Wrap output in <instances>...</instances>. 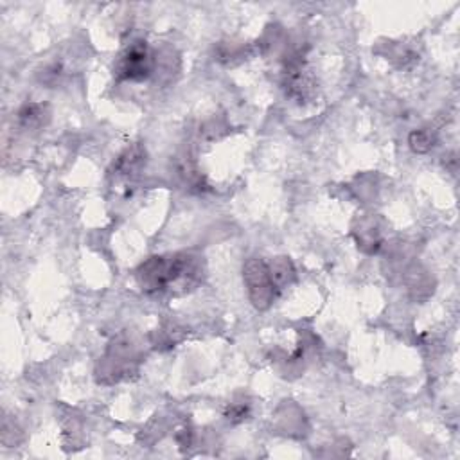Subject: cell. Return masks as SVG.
Listing matches in <instances>:
<instances>
[{"label":"cell","mask_w":460,"mask_h":460,"mask_svg":"<svg viewBox=\"0 0 460 460\" xmlns=\"http://www.w3.org/2000/svg\"><path fill=\"white\" fill-rule=\"evenodd\" d=\"M193 274H196L193 257L173 256L169 259L152 257L149 261H146L138 268L137 277L146 291H160L184 277H193Z\"/></svg>","instance_id":"1"},{"label":"cell","mask_w":460,"mask_h":460,"mask_svg":"<svg viewBox=\"0 0 460 460\" xmlns=\"http://www.w3.org/2000/svg\"><path fill=\"white\" fill-rule=\"evenodd\" d=\"M153 69H155V58H153L152 49L144 42H135L121 54L115 65V74L119 80L143 81L152 76Z\"/></svg>","instance_id":"2"},{"label":"cell","mask_w":460,"mask_h":460,"mask_svg":"<svg viewBox=\"0 0 460 460\" xmlns=\"http://www.w3.org/2000/svg\"><path fill=\"white\" fill-rule=\"evenodd\" d=\"M245 279H247L252 302L259 309L268 308L276 297V282L271 279L270 270L266 268L265 263L257 259L248 261L245 266Z\"/></svg>","instance_id":"3"},{"label":"cell","mask_w":460,"mask_h":460,"mask_svg":"<svg viewBox=\"0 0 460 460\" xmlns=\"http://www.w3.org/2000/svg\"><path fill=\"white\" fill-rule=\"evenodd\" d=\"M19 119L22 126L34 130L45 124V119H49V114L45 112V106L29 103V105L22 106V110L19 112Z\"/></svg>","instance_id":"4"},{"label":"cell","mask_w":460,"mask_h":460,"mask_svg":"<svg viewBox=\"0 0 460 460\" xmlns=\"http://www.w3.org/2000/svg\"><path fill=\"white\" fill-rule=\"evenodd\" d=\"M143 162V152L138 147H132V149H126V152L119 157L117 160V169L121 173H126L130 175V171L137 169Z\"/></svg>","instance_id":"5"},{"label":"cell","mask_w":460,"mask_h":460,"mask_svg":"<svg viewBox=\"0 0 460 460\" xmlns=\"http://www.w3.org/2000/svg\"><path fill=\"white\" fill-rule=\"evenodd\" d=\"M433 143H435V137H433L432 132L428 130H417L410 135V147H412L415 153H426L432 149Z\"/></svg>","instance_id":"6"},{"label":"cell","mask_w":460,"mask_h":460,"mask_svg":"<svg viewBox=\"0 0 460 460\" xmlns=\"http://www.w3.org/2000/svg\"><path fill=\"white\" fill-rule=\"evenodd\" d=\"M248 407H230L227 410V419L232 422H239L243 419H247Z\"/></svg>","instance_id":"7"}]
</instances>
